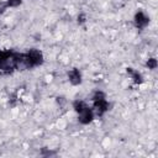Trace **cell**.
Masks as SVG:
<instances>
[{
	"mask_svg": "<svg viewBox=\"0 0 158 158\" xmlns=\"http://www.w3.org/2000/svg\"><path fill=\"white\" fill-rule=\"evenodd\" d=\"M21 52L15 49H0V74L9 75L17 70Z\"/></svg>",
	"mask_w": 158,
	"mask_h": 158,
	"instance_id": "cell-1",
	"label": "cell"
},
{
	"mask_svg": "<svg viewBox=\"0 0 158 158\" xmlns=\"http://www.w3.org/2000/svg\"><path fill=\"white\" fill-rule=\"evenodd\" d=\"M44 62V56L42 51L37 48H30L26 52H21V59L17 70H30L42 65Z\"/></svg>",
	"mask_w": 158,
	"mask_h": 158,
	"instance_id": "cell-2",
	"label": "cell"
},
{
	"mask_svg": "<svg viewBox=\"0 0 158 158\" xmlns=\"http://www.w3.org/2000/svg\"><path fill=\"white\" fill-rule=\"evenodd\" d=\"M132 21H133V25H135V27H136L137 30L143 31V30L149 25L151 17H149V15H148L144 10L139 9V10H137V11L135 12Z\"/></svg>",
	"mask_w": 158,
	"mask_h": 158,
	"instance_id": "cell-3",
	"label": "cell"
},
{
	"mask_svg": "<svg viewBox=\"0 0 158 158\" xmlns=\"http://www.w3.org/2000/svg\"><path fill=\"white\" fill-rule=\"evenodd\" d=\"M91 107L94 110V114H95V117H102L106 112L110 111L111 109V102L104 98V99H100V100H95V101H91Z\"/></svg>",
	"mask_w": 158,
	"mask_h": 158,
	"instance_id": "cell-4",
	"label": "cell"
},
{
	"mask_svg": "<svg viewBox=\"0 0 158 158\" xmlns=\"http://www.w3.org/2000/svg\"><path fill=\"white\" fill-rule=\"evenodd\" d=\"M77 117H78V122L80 125H83V126L91 123L94 121V118H95V114H94V110H93L91 105H88L81 111H79L77 114Z\"/></svg>",
	"mask_w": 158,
	"mask_h": 158,
	"instance_id": "cell-5",
	"label": "cell"
},
{
	"mask_svg": "<svg viewBox=\"0 0 158 158\" xmlns=\"http://www.w3.org/2000/svg\"><path fill=\"white\" fill-rule=\"evenodd\" d=\"M67 78H68V81L73 85V86H78L83 83V74H81V70L79 68H72L68 70L67 73Z\"/></svg>",
	"mask_w": 158,
	"mask_h": 158,
	"instance_id": "cell-6",
	"label": "cell"
},
{
	"mask_svg": "<svg viewBox=\"0 0 158 158\" xmlns=\"http://www.w3.org/2000/svg\"><path fill=\"white\" fill-rule=\"evenodd\" d=\"M126 74L131 78V80H132V83H133L135 85H141V84L144 81V80H143V75H142V73L138 72V70L135 69V68L127 67V68H126Z\"/></svg>",
	"mask_w": 158,
	"mask_h": 158,
	"instance_id": "cell-7",
	"label": "cell"
},
{
	"mask_svg": "<svg viewBox=\"0 0 158 158\" xmlns=\"http://www.w3.org/2000/svg\"><path fill=\"white\" fill-rule=\"evenodd\" d=\"M89 104L85 101V100H81V99H75L72 101V109L75 111V114H78L79 111H81L84 107H86Z\"/></svg>",
	"mask_w": 158,
	"mask_h": 158,
	"instance_id": "cell-8",
	"label": "cell"
},
{
	"mask_svg": "<svg viewBox=\"0 0 158 158\" xmlns=\"http://www.w3.org/2000/svg\"><path fill=\"white\" fill-rule=\"evenodd\" d=\"M104 98H106V93L102 91V90L96 89V90H94V91L91 93V95H90V101L100 100V99H104Z\"/></svg>",
	"mask_w": 158,
	"mask_h": 158,
	"instance_id": "cell-9",
	"label": "cell"
},
{
	"mask_svg": "<svg viewBox=\"0 0 158 158\" xmlns=\"http://www.w3.org/2000/svg\"><path fill=\"white\" fill-rule=\"evenodd\" d=\"M146 67H147L149 70H154V69H157V67H158V62H157V59H156L154 57L148 58L147 62H146Z\"/></svg>",
	"mask_w": 158,
	"mask_h": 158,
	"instance_id": "cell-10",
	"label": "cell"
},
{
	"mask_svg": "<svg viewBox=\"0 0 158 158\" xmlns=\"http://www.w3.org/2000/svg\"><path fill=\"white\" fill-rule=\"evenodd\" d=\"M40 154H41L42 157H46V158H47V157H53V156L57 154V151H53V149L47 148V147H43V148L41 149Z\"/></svg>",
	"mask_w": 158,
	"mask_h": 158,
	"instance_id": "cell-11",
	"label": "cell"
},
{
	"mask_svg": "<svg viewBox=\"0 0 158 158\" xmlns=\"http://www.w3.org/2000/svg\"><path fill=\"white\" fill-rule=\"evenodd\" d=\"M23 0H5L7 9H16L22 4Z\"/></svg>",
	"mask_w": 158,
	"mask_h": 158,
	"instance_id": "cell-12",
	"label": "cell"
},
{
	"mask_svg": "<svg viewBox=\"0 0 158 158\" xmlns=\"http://www.w3.org/2000/svg\"><path fill=\"white\" fill-rule=\"evenodd\" d=\"M7 10H9V9H7V6H6L5 0L0 1V16H1V15H4V14L7 11Z\"/></svg>",
	"mask_w": 158,
	"mask_h": 158,
	"instance_id": "cell-13",
	"label": "cell"
},
{
	"mask_svg": "<svg viewBox=\"0 0 158 158\" xmlns=\"http://www.w3.org/2000/svg\"><path fill=\"white\" fill-rule=\"evenodd\" d=\"M86 21V16H85V14H80V15H78V23H84Z\"/></svg>",
	"mask_w": 158,
	"mask_h": 158,
	"instance_id": "cell-14",
	"label": "cell"
}]
</instances>
